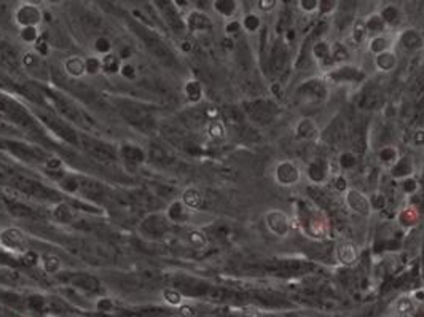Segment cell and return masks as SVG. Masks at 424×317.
Masks as SVG:
<instances>
[{"label": "cell", "instance_id": "obj_64", "mask_svg": "<svg viewBox=\"0 0 424 317\" xmlns=\"http://www.w3.org/2000/svg\"><path fill=\"white\" fill-rule=\"evenodd\" d=\"M422 252H424V238H422Z\"/></svg>", "mask_w": 424, "mask_h": 317}, {"label": "cell", "instance_id": "obj_45", "mask_svg": "<svg viewBox=\"0 0 424 317\" xmlns=\"http://www.w3.org/2000/svg\"><path fill=\"white\" fill-rule=\"evenodd\" d=\"M242 26L247 32H255L260 28V18L257 14H247L244 20H242Z\"/></svg>", "mask_w": 424, "mask_h": 317}, {"label": "cell", "instance_id": "obj_31", "mask_svg": "<svg viewBox=\"0 0 424 317\" xmlns=\"http://www.w3.org/2000/svg\"><path fill=\"white\" fill-rule=\"evenodd\" d=\"M53 217L59 222V224H71L74 218V212L67 204L59 202L53 209Z\"/></svg>", "mask_w": 424, "mask_h": 317}, {"label": "cell", "instance_id": "obj_15", "mask_svg": "<svg viewBox=\"0 0 424 317\" xmlns=\"http://www.w3.org/2000/svg\"><path fill=\"white\" fill-rule=\"evenodd\" d=\"M180 202L185 206L187 210H198L203 206V194L196 186H188L182 193Z\"/></svg>", "mask_w": 424, "mask_h": 317}, {"label": "cell", "instance_id": "obj_37", "mask_svg": "<svg viewBox=\"0 0 424 317\" xmlns=\"http://www.w3.org/2000/svg\"><path fill=\"white\" fill-rule=\"evenodd\" d=\"M214 8L222 16H231L236 12V2H233V0H217V2H214Z\"/></svg>", "mask_w": 424, "mask_h": 317}, {"label": "cell", "instance_id": "obj_57", "mask_svg": "<svg viewBox=\"0 0 424 317\" xmlns=\"http://www.w3.org/2000/svg\"><path fill=\"white\" fill-rule=\"evenodd\" d=\"M336 2H333V0H324V2H319V8H321V12L327 13V12H332L336 8Z\"/></svg>", "mask_w": 424, "mask_h": 317}, {"label": "cell", "instance_id": "obj_29", "mask_svg": "<svg viewBox=\"0 0 424 317\" xmlns=\"http://www.w3.org/2000/svg\"><path fill=\"white\" fill-rule=\"evenodd\" d=\"M187 242H188L190 247H192V249L201 250V249H204V247L207 246V238H206V234L203 233V231H200V230H190L188 233H187Z\"/></svg>", "mask_w": 424, "mask_h": 317}, {"label": "cell", "instance_id": "obj_8", "mask_svg": "<svg viewBox=\"0 0 424 317\" xmlns=\"http://www.w3.org/2000/svg\"><path fill=\"white\" fill-rule=\"evenodd\" d=\"M265 224L274 236L284 238L289 234V218L281 210H271L265 216Z\"/></svg>", "mask_w": 424, "mask_h": 317}, {"label": "cell", "instance_id": "obj_4", "mask_svg": "<svg viewBox=\"0 0 424 317\" xmlns=\"http://www.w3.org/2000/svg\"><path fill=\"white\" fill-rule=\"evenodd\" d=\"M15 21L21 28H40L43 21V12L39 5L21 4L15 12Z\"/></svg>", "mask_w": 424, "mask_h": 317}, {"label": "cell", "instance_id": "obj_11", "mask_svg": "<svg viewBox=\"0 0 424 317\" xmlns=\"http://www.w3.org/2000/svg\"><path fill=\"white\" fill-rule=\"evenodd\" d=\"M346 204L348 208L359 214V216H368L370 214V201L367 200V196H363L360 192L357 190H348L346 192Z\"/></svg>", "mask_w": 424, "mask_h": 317}, {"label": "cell", "instance_id": "obj_60", "mask_svg": "<svg viewBox=\"0 0 424 317\" xmlns=\"http://www.w3.org/2000/svg\"><path fill=\"white\" fill-rule=\"evenodd\" d=\"M274 5H276V2H273V0H260V2H258V8H260V10H263V12L273 10Z\"/></svg>", "mask_w": 424, "mask_h": 317}, {"label": "cell", "instance_id": "obj_39", "mask_svg": "<svg viewBox=\"0 0 424 317\" xmlns=\"http://www.w3.org/2000/svg\"><path fill=\"white\" fill-rule=\"evenodd\" d=\"M379 16H381V20L384 21V24H395V22L400 21V12H399V8L392 6V5L386 6Z\"/></svg>", "mask_w": 424, "mask_h": 317}, {"label": "cell", "instance_id": "obj_1", "mask_svg": "<svg viewBox=\"0 0 424 317\" xmlns=\"http://www.w3.org/2000/svg\"><path fill=\"white\" fill-rule=\"evenodd\" d=\"M244 110L247 116L257 124H268L271 123L274 116L278 115V106L268 99H258L244 104Z\"/></svg>", "mask_w": 424, "mask_h": 317}, {"label": "cell", "instance_id": "obj_33", "mask_svg": "<svg viewBox=\"0 0 424 317\" xmlns=\"http://www.w3.org/2000/svg\"><path fill=\"white\" fill-rule=\"evenodd\" d=\"M94 51H96L98 56H107L110 53H114V44L112 40H109L107 37H98L94 40Z\"/></svg>", "mask_w": 424, "mask_h": 317}, {"label": "cell", "instance_id": "obj_48", "mask_svg": "<svg viewBox=\"0 0 424 317\" xmlns=\"http://www.w3.org/2000/svg\"><path fill=\"white\" fill-rule=\"evenodd\" d=\"M308 64H309V40H306L305 45H303L301 50H300V56L297 59V67L301 68Z\"/></svg>", "mask_w": 424, "mask_h": 317}, {"label": "cell", "instance_id": "obj_25", "mask_svg": "<svg viewBox=\"0 0 424 317\" xmlns=\"http://www.w3.org/2000/svg\"><path fill=\"white\" fill-rule=\"evenodd\" d=\"M184 94H185V98L188 99V102H193V104L200 102L201 98H203L201 83L198 82V80H187L185 84H184Z\"/></svg>", "mask_w": 424, "mask_h": 317}, {"label": "cell", "instance_id": "obj_59", "mask_svg": "<svg viewBox=\"0 0 424 317\" xmlns=\"http://www.w3.org/2000/svg\"><path fill=\"white\" fill-rule=\"evenodd\" d=\"M244 317H271V316L260 311V310H246Z\"/></svg>", "mask_w": 424, "mask_h": 317}, {"label": "cell", "instance_id": "obj_13", "mask_svg": "<svg viewBox=\"0 0 424 317\" xmlns=\"http://www.w3.org/2000/svg\"><path fill=\"white\" fill-rule=\"evenodd\" d=\"M187 26L193 32H207L212 29V21L207 14L195 10L187 16Z\"/></svg>", "mask_w": 424, "mask_h": 317}, {"label": "cell", "instance_id": "obj_10", "mask_svg": "<svg viewBox=\"0 0 424 317\" xmlns=\"http://www.w3.org/2000/svg\"><path fill=\"white\" fill-rule=\"evenodd\" d=\"M276 180L285 186L295 185L300 180V170L293 162L282 161L276 168Z\"/></svg>", "mask_w": 424, "mask_h": 317}, {"label": "cell", "instance_id": "obj_24", "mask_svg": "<svg viewBox=\"0 0 424 317\" xmlns=\"http://www.w3.org/2000/svg\"><path fill=\"white\" fill-rule=\"evenodd\" d=\"M418 310V304L410 296H402L395 302V311L402 317H411Z\"/></svg>", "mask_w": 424, "mask_h": 317}, {"label": "cell", "instance_id": "obj_34", "mask_svg": "<svg viewBox=\"0 0 424 317\" xmlns=\"http://www.w3.org/2000/svg\"><path fill=\"white\" fill-rule=\"evenodd\" d=\"M330 53H332V59L336 64H343L349 59V51L343 44H333L330 46Z\"/></svg>", "mask_w": 424, "mask_h": 317}, {"label": "cell", "instance_id": "obj_7", "mask_svg": "<svg viewBox=\"0 0 424 317\" xmlns=\"http://www.w3.org/2000/svg\"><path fill=\"white\" fill-rule=\"evenodd\" d=\"M348 124H346V120H343L341 116H336L332 120V123L325 128V131L322 134L324 140L330 145H341L343 142H346L348 139Z\"/></svg>", "mask_w": 424, "mask_h": 317}, {"label": "cell", "instance_id": "obj_2", "mask_svg": "<svg viewBox=\"0 0 424 317\" xmlns=\"http://www.w3.org/2000/svg\"><path fill=\"white\" fill-rule=\"evenodd\" d=\"M0 247L12 254H24L29 250L28 236L16 226H7L0 231Z\"/></svg>", "mask_w": 424, "mask_h": 317}, {"label": "cell", "instance_id": "obj_51", "mask_svg": "<svg viewBox=\"0 0 424 317\" xmlns=\"http://www.w3.org/2000/svg\"><path fill=\"white\" fill-rule=\"evenodd\" d=\"M136 74H137L136 67L131 62H123V66H121V70H120L121 76H125V78H128V80H134Z\"/></svg>", "mask_w": 424, "mask_h": 317}, {"label": "cell", "instance_id": "obj_54", "mask_svg": "<svg viewBox=\"0 0 424 317\" xmlns=\"http://www.w3.org/2000/svg\"><path fill=\"white\" fill-rule=\"evenodd\" d=\"M402 190H403V193H406V194H413L414 192L418 190V184H416V180H414V178H405L403 180V184H402Z\"/></svg>", "mask_w": 424, "mask_h": 317}, {"label": "cell", "instance_id": "obj_53", "mask_svg": "<svg viewBox=\"0 0 424 317\" xmlns=\"http://www.w3.org/2000/svg\"><path fill=\"white\" fill-rule=\"evenodd\" d=\"M23 256H24V263L29 264V266H34V264H40V255L36 254L34 250H31V249L28 252H24Z\"/></svg>", "mask_w": 424, "mask_h": 317}, {"label": "cell", "instance_id": "obj_14", "mask_svg": "<svg viewBox=\"0 0 424 317\" xmlns=\"http://www.w3.org/2000/svg\"><path fill=\"white\" fill-rule=\"evenodd\" d=\"M328 76L335 82H362L363 78H365V74H363L362 70H359L357 67L348 66V67L336 68V70H333Z\"/></svg>", "mask_w": 424, "mask_h": 317}, {"label": "cell", "instance_id": "obj_9", "mask_svg": "<svg viewBox=\"0 0 424 317\" xmlns=\"http://www.w3.org/2000/svg\"><path fill=\"white\" fill-rule=\"evenodd\" d=\"M383 104H384V96L381 90H378L376 86L365 88L357 100V106L362 110H376L379 107H383Z\"/></svg>", "mask_w": 424, "mask_h": 317}, {"label": "cell", "instance_id": "obj_30", "mask_svg": "<svg viewBox=\"0 0 424 317\" xmlns=\"http://www.w3.org/2000/svg\"><path fill=\"white\" fill-rule=\"evenodd\" d=\"M413 172V164L410 158H400L399 161L395 162V166L392 168V176L395 178H403V177H408Z\"/></svg>", "mask_w": 424, "mask_h": 317}, {"label": "cell", "instance_id": "obj_61", "mask_svg": "<svg viewBox=\"0 0 424 317\" xmlns=\"http://www.w3.org/2000/svg\"><path fill=\"white\" fill-rule=\"evenodd\" d=\"M335 188L338 192H348V184H346V178L341 177V176L336 178V180H335Z\"/></svg>", "mask_w": 424, "mask_h": 317}, {"label": "cell", "instance_id": "obj_18", "mask_svg": "<svg viewBox=\"0 0 424 317\" xmlns=\"http://www.w3.org/2000/svg\"><path fill=\"white\" fill-rule=\"evenodd\" d=\"M311 54H313L322 66L335 64L333 59H332V53H330V45L324 40H319L313 46H311Z\"/></svg>", "mask_w": 424, "mask_h": 317}, {"label": "cell", "instance_id": "obj_6", "mask_svg": "<svg viewBox=\"0 0 424 317\" xmlns=\"http://www.w3.org/2000/svg\"><path fill=\"white\" fill-rule=\"evenodd\" d=\"M289 67V51L285 44L281 40H276L273 48L270 50V68L274 75H282Z\"/></svg>", "mask_w": 424, "mask_h": 317}, {"label": "cell", "instance_id": "obj_49", "mask_svg": "<svg viewBox=\"0 0 424 317\" xmlns=\"http://www.w3.org/2000/svg\"><path fill=\"white\" fill-rule=\"evenodd\" d=\"M114 308H115L114 300H112V298H107V296L99 298V300H98V303H96V310H98V311H101V312H110V311H114Z\"/></svg>", "mask_w": 424, "mask_h": 317}, {"label": "cell", "instance_id": "obj_5", "mask_svg": "<svg viewBox=\"0 0 424 317\" xmlns=\"http://www.w3.org/2000/svg\"><path fill=\"white\" fill-rule=\"evenodd\" d=\"M23 67L26 72H29L32 76H36L39 80H47L48 78V66L45 62V58L39 56L34 51H28V53L23 54V61H21Z\"/></svg>", "mask_w": 424, "mask_h": 317}, {"label": "cell", "instance_id": "obj_20", "mask_svg": "<svg viewBox=\"0 0 424 317\" xmlns=\"http://www.w3.org/2000/svg\"><path fill=\"white\" fill-rule=\"evenodd\" d=\"M40 266L48 274H58L63 270V260L56 254H45L43 256H40Z\"/></svg>", "mask_w": 424, "mask_h": 317}, {"label": "cell", "instance_id": "obj_46", "mask_svg": "<svg viewBox=\"0 0 424 317\" xmlns=\"http://www.w3.org/2000/svg\"><path fill=\"white\" fill-rule=\"evenodd\" d=\"M378 156L383 162H392L397 158V150L394 147H391V145H384V147L379 150Z\"/></svg>", "mask_w": 424, "mask_h": 317}, {"label": "cell", "instance_id": "obj_3", "mask_svg": "<svg viewBox=\"0 0 424 317\" xmlns=\"http://www.w3.org/2000/svg\"><path fill=\"white\" fill-rule=\"evenodd\" d=\"M295 94L301 104H317V102H322L327 98V88L322 80L313 78L301 83L297 88Z\"/></svg>", "mask_w": 424, "mask_h": 317}, {"label": "cell", "instance_id": "obj_23", "mask_svg": "<svg viewBox=\"0 0 424 317\" xmlns=\"http://www.w3.org/2000/svg\"><path fill=\"white\" fill-rule=\"evenodd\" d=\"M308 177H309V180L311 182H314V184H321V182H324L325 180V176H327V168H325V164L322 161H317V160H314V161H311L309 162V166H308Z\"/></svg>", "mask_w": 424, "mask_h": 317}, {"label": "cell", "instance_id": "obj_27", "mask_svg": "<svg viewBox=\"0 0 424 317\" xmlns=\"http://www.w3.org/2000/svg\"><path fill=\"white\" fill-rule=\"evenodd\" d=\"M207 136L211 137L212 140H225L227 139V128H225V123L222 120H211L209 124H207Z\"/></svg>", "mask_w": 424, "mask_h": 317}, {"label": "cell", "instance_id": "obj_22", "mask_svg": "<svg viewBox=\"0 0 424 317\" xmlns=\"http://www.w3.org/2000/svg\"><path fill=\"white\" fill-rule=\"evenodd\" d=\"M295 131H297V136L300 137V139H303V140H311V139H314V137H316L317 128H316V124H314L313 120L303 118V120H300V122H298Z\"/></svg>", "mask_w": 424, "mask_h": 317}, {"label": "cell", "instance_id": "obj_28", "mask_svg": "<svg viewBox=\"0 0 424 317\" xmlns=\"http://www.w3.org/2000/svg\"><path fill=\"white\" fill-rule=\"evenodd\" d=\"M375 64H376V67L379 68V70L389 72V70H392V68L395 67L397 58H395V54L392 53V51H384V53H381V54L376 56Z\"/></svg>", "mask_w": 424, "mask_h": 317}, {"label": "cell", "instance_id": "obj_56", "mask_svg": "<svg viewBox=\"0 0 424 317\" xmlns=\"http://www.w3.org/2000/svg\"><path fill=\"white\" fill-rule=\"evenodd\" d=\"M298 6L303 12H314L316 8H319V2L317 0H300Z\"/></svg>", "mask_w": 424, "mask_h": 317}, {"label": "cell", "instance_id": "obj_47", "mask_svg": "<svg viewBox=\"0 0 424 317\" xmlns=\"http://www.w3.org/2000/svg\"><path fill=\"white\" fill-rule=\"evenodd\" d=\"M416 220H418V214H416V210H414L413 208L411 209H405L400 214V224L402 225H406V226L414 225V224H416Z\"/></svg>", "mask_w": 424, "mask_h": 317}, {"label": "cell", "instance_id": "obj_16", "mask_svg": "<svg viewBox=\"0 0 424 317\" xmlns=\"http://www.w3.org/2000/svg\"><path fill=\"white\" fill-rule=\"evenodd\" d=\"M352 122L351 130H349V139H351V145L354 152L362 153L363 148H365V128H363L359 122H354V120H349Z\"/></svg>", "mask_w": 424, "mask_h": 317}, {"label": "cell", "instance_id": "obj_17", "mask_svg": "<svg viewBox=\"0 0 424 317\" xmlns=\"http://www.w3.org/2000/svg\"><path fill=\"white\" fill-rule=\"evenodd\" d=\"M336 256H338V260L343 264H346V266H352V264L357 263L359 252L356 247H354V244L343 242L338 246V249H336Z\"/></svg>", "mask_w": 424, "mask_h": 317}, {"label": "cell", "instance_id": "obj_26", "mask_svg": "<svg viewBox=\"0 0 424 317\" xmlns=\"http://www.w3.org/2000/svg\"><path fill=\"white\" fill-rule=\"evenodd\" d=\"M161 298H163V302L171 308H179V306L184 304V295H182L174 287L163 288L161 290Z\"/></svg>", "mask_w": 424, "mask_h": 317}, {"label": "cell", "instance_id": "obj_58", "mask_svg": "<svg viewBox=\"0 0 424 317\" xmlns=\"http://www.w3.org/2000/svg\"><path fill=\"white\" fill-rule=\"evenodd\" d=\"M413 144L416 145V147H422L424 145V130H418L413 134Z\"/></svg>", "mask_w": 424, "mask_h": 317}, {"label": "cell", "instance_id": "obj_40", "mask_svg": "<svg viewBox=\"0 0 424 317\" xmlns=\"http://www.w3.org/2000/svg\"><path fill=\"white\" fill-rule=\"evenodd\" d=\"M387 46H389L387 38H386V37H381V36L373 37V38H371V42H370V45H368L370 51H371V53H375V54L384 53V51H387Z\"/></svg>", "mask_w": 424, "mask_h": 317}, {"label": "cell", "instance_id": "obj_63", "mask_svg": "<svg viewBox=\"0 0 424 317\" xmlns=\"http://www.w3.org/2000/svg\"><path fill=\"white\" fill-rule=\"evenodd\" d=\"M413 317H424V308H418L416 312L413 314Z\"/></svg>", "mask_w": 424, "mask_h": 317}, {"label": "cell", "instance_id": "obj_32", "mask_svg": "<svg viewBox=\"0 0 424 317\" xmlns=\"http://www.w3.org/2000/svg\"><path fill=\"white\" fill-rule=\"evenodd\" d=\"M85 66H86V75L90 76H96L99 74H102V64H101V56L98 54H91L85 59Z\"/></svg>", "mask_w": 424, "mask_h": 317}, {"label": "cell", "instance_id": "obj_55", "mask_svg": "<svg viewBox=\"0 0 424 317\" xmlns=\"http://www.w3.org/2000/svg\"><path fill=\"white\" fill-rule=\"evenodd\" d=\"M177 314L180 317H196V310L190 304H182L177 308Z\"/></svg>", "mask_w": 424, "mask_h": 317}, {"label": "cell", "instance_id": "obj_52", "mask_svg": "<svg viewBox=\"0 0 424 317\" xmlns=\"http://www.w3.org/2000/svg\"><path fill=\"white\" fill-rule=\"evenodd\" d=\"M411 92L414 94V96L424 92V72H421L416 78H414V82L411 83Z\"/></svg>", "mask_w": 424, "mask_h": 317}, {"label": "cell", "instance_id": "obj_21", "mask_svg": "<svg viewBox=\"0 0 424 317\" xmlns=\"http://www.w3.org/2000/svg\"><path fill=\"white\" fill-rule=\"evenodd\" d=\"M400 42H402V45H403L406 50H410V51L419 50V48L422 46V44H424V42H422V36H421L418 30H414V29L405 30V32L402 34V37H400Z\"/></svg>", "mask_w": 424, "mask_h": 317}, {"label": "cell", "instance_id": "obj_36", "mask_svg": "<svg viewBox=\"0 0 424 317\" xmlns=\"http://www.w3.org/2000/svg\"><path fill=\"white\" fill-rule=\"evenodd\" d=\"M40 28H21L20 29V38L28 45H34L40 37Z\"/></svg>", "mask_w": 424, "mask_h": 317}, {"label": "cell", "instance_id": "obj_42", "mask_svg": "<svg viewBox=\"0 0 424 317\" xmlns=\"http://www.w3.org/2000/svg\"><path fill=\"white\" fill-rule=\"evenodd\" d=\"M367 24L363 20H357L356 22H354V28H352V40L356 42V44H360V42L365 38L367 36Z\"/></svg>", "mask_w": 424, "mask_h": 317}, {"label": "cell", "instance_id": "obj_38", "mask_svg": "<svg viewBox=\"0 0 424 317\" xmlns=\"http://www.w3.org/2000/svg\"><path fill=\"white\" fill-rule=\"evenodd\" d=\"M308 194L317 202V206L321 209H328V208H330V198H328V196L324 192L317 190V188H308Z\"/></svg>", "mask_w": 424, "mask_h": 317}, {"label": "cell", "instance_id": "obj_41", "mask_svg": "<svg viewBox=\"0 0 424 317\" xmlns=\"http://www.w3.org/2000/svg\"><path fill=\"white\" fill-rule=\"evenodd\" d=\"M185 212H187L185 206L182 204L180 201H176V202L171 204V208L168 210V216H169V218L172 222H180L182 218L185 217Z\"/></svg>", "mask_w": 424, "mask_h": 317}, {"label": "cell", "instance_id": "obj_19", "mask_svg": "<svg viewBox=\"0 0 424 317\" xmlns=\"http://www.w3.org/2000/svg\"><path fill=\"white\" fill-rule=\"evenodd\" d=\"M101 64H102V74L104 75H118L121 70V66H123V61L118 58V54L115 53H110L107 56H102L101 58Z\"/></svg>", "mask_w": 424, "mask_h": 317}, {"label": "cell", "instance_id": "obj_50", "mask_svg": "<svg viewBox=\"0 0 424 317\" xmlns=\"http://www.w3.org/2000/svg\"><path fill=\"white\" fill-rule=\"evenodd\" d=\"M386 206V196L381 194V193H375L373 196H371V201H370V208L375 209V210H381L384 209Z\"/></svg>", "mask_w": 424, "mask_h": 317}, {"label": "cell", "instance_id": "obj_43", "mask_svg": "<svg viewBox=\"0 0 424 317\" xmlns=\"http://www.w3.org/2000/svg\"><path fill=\"white\" fill-rule=\"evenodd\" d=\"M365 24H367V30L375 32V34L383 32V30H384V26H386L379 14H371L370 18L365 21Z\"/></svg>", "mask_w": 424, "mask_h": 317}, {"label": "cell", "instance_id": "obj_44", "mask_svg": "<svg viewBox=\"0 0 424 317\" xmlns=\"http://www.w3.org/2000/svg\"><path fill=\"white\" fill-rule=\"evenodd\" d=\"M338 162H340V166H341L343 169H352L354 166L357 164V158H356V155H354V153L344 152V153H341V156L338 158Z\"/></svg>", "mask_w": 424, "mask_h": 317}, {"label": "cell", "instance_id": "obj_35", "mask_svg": "<svg viewBox=\"0 0 424 317\" xmlns=\"http://www.w3.org/2000/svg\"><path fill=\"white\" fill-rule=\"evenodd\" d=\"M32 51L42 58H47L50 54V42H48V37H47L45 32H42L40 37L37 38V42L32 45Z\"/></svg>", "mask_w": 424, "mask_h": 317}, {"label": "cell", "instance_id": "obj_62", "mask_svg": "<svg viewBox=\"0 0 424 317\" xmlns=\"http://www.w3.org/2000/svg\"><path fill=\"white\" fill-rule=\"evenodd\" d=\"M239 22L238 21H233V22H230L228 26H227V32L228 34H233V32H238L239 30Z\"/></svg>", "mask_w": 424, "mask_h": 317}, {"label": "cell", "instance_id": "obj_12", "mask_svg": "<svg viewBox=\"0 0 424 317\" xmlns=\"http://www.w3.org/2000/svg\"><path fill=\"white\" fill-rule=\"evenodd\" d=\"M64 72L71 76V78H82V76L86 75V66H85V59L82 56H67L63 62Z\"/></svg>", "mask_w": 424, "mask_h": 317}]
</instances>
